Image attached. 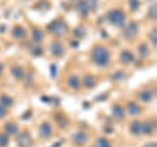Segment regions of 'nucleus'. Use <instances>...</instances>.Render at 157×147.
<instances>
[{
    "label": "nucleus",
    "mask_w": 157,
    "mask_h": 147,
    "mask_svg": "<svg viewBox=\"0 0 157 147\" xmlns=\"http://www.w3.org/2000/svg\"><path fill=\"white\" fill-rule=\"evenodd\" d=\"M92 60L98 66H106L110 61V51L105 46H96L92 50Z\"/></svg>",
    "instance_id": "obj_1"
},
{
    "label": "nucleus",
    "mask_w": 157,
    "mask_h": 147,
    "mask_svg": "<svg viewBox=\"0 0 157 147\" xmlns=\"http://www.w3.org/2000/svg\"><path fill=\"white\" fill-rule=\"evenodd\" d=\"M107 21L117 27H122V26H124L126 14L123 13L122 9H111V11L107 13Z\"/></svg>",
    "instance_id": "obj_2"
},
{
    "label": "nucleus",
    "mask_w": 157,
    "mask_h": 147,
    "mask_svg": "<svg viewBox=\"0 0 157 147\" xmlns=\"http://www.w3.org/2000/svg\"><path fill=\"white\" fill-rule=\"evenodd\" d=\"M47 30L52 33L54 35L63 37V35H66V33L68 31V26L66 25V22L63 21L62 18H58V20H54L50 25L47 26Z\"/></svg>",
    "instance_id": "obj_3"
},
{
    "label": "nucleus",
    "mask_w": 157,
    "mask_h": 147,
    "mask_svg": "<svg viewBox=\"0 0 157 147\" xmlns=\"http://www.w3.org/2000/svg\"><path fill=\"white\" fill-rule=\"evenodd\" d=\"M17 143L20 147H30L33 145V139L29 131H22L17 135Z\"/></svg>",
    "instance_id": "obj_4"
},
{
    "label": "nucleus",
    "mask_w": 157,
    "mask_h": 147,
    "mask_svg": "<svg viewBox=\"0 0 157 147\" xmlns=\"http://www.w3.org/2000/svg\"><path fill=\"white\" fill-rule=\"evenodd\" d=\"M137 31H139V25H137L136 22L132 21V22H130L128 25L126 26V29H124V37L128 38V39H132V38L136 37Z\"/></svg>",
    "instance_id": "obj_5"
},
{
    "label": "nucleus",
    "mask_w": 157,
    "mask_h": 147,
    "mask_svg": "<svg viewBox=\"0 0 157 147\" xmlns=\"http://www.w3.org/2000/svg\"><path fill=\"white\" fill-rule=\"evenodd\" d=\"M156 128V121L155 120H147L141 122V133L144 134H152Z\"/></svg>",
    "instance_id": "obj_6"
},
{
    "label": "nucleus",
    "mask_w": 157,
    "mask_h": 147,
    "mask_svg": "<svg viewBox=\"0 0 157 147\" xmlns=\"http://www.w3.org/2000/svg\"><path fill=\"white\" fill-rule=\"evenodd\" d=\"M52 133V126L50 122H42L41 126H39V135L42 138H48Z\"/></svg>",
    "instance_id": "obj_7"
},
{
    "label": "nucleus",
    "mask_w": 157,
    "mask_h": 147,
    "mask_svg": "<svg viewBox=\"0 0 157 147\" xmlns=\"http://www.w3.org/2000/svg\"><path fill=\"white\" fill-rule=\"evenodd\" d=\"M153 96H155V92L152 90H149V89H143L139 94H137V98H139L141 102H144V103L151 102L152 99H153Z\"/></svg>",
    "instance_id": "obj_8"
},
{
    "label": "nucleus",
    "mask_w": 157,
    "mask_h": 147,
    "mask_svg": "<svg viewBox=\"0 0 157 147\" xmlns=\"http://www.w3.org/2000/svg\"><path fill=\"white\" fill-rule=\"evenodd\" d=\"M88 135L85 131H78V133H76L75 135H73V143H75L76 146H82L86 143L88 141Z\"/></svg>",
    "instance_id": "obj_9"
},
{
    "label": "nucleus",
    "mask_w": 157,
    "mask_h": 147,
    "mask_svg": "<svg viewBox=\"0 0 157 147\" xmlns=\"http://www.w3.org/2000/svg\"><path fill=\"white\" fill-rule=\"evenodd\" d=\"M11 73L16 80H22V78L25 77V70H24L22 66H20V65H13L11 68Z\"/></svg>",
    "instance_id": "obj_10"
},
{
    "label": "nucleus",
    "mask_w": 157,
    "mask_h": 147,
    "mask_svg": "<svg viewBox=\"0 0 157 147\" xmlns=\"http://www.w3.org/2000/svg\"><path fill=\"white\" fill-rule=\"evenodd\" d=\"M51 52L54 56H62L64 52V47L60 42H52L51 43Z\"/></svg>",
    "instance_id": "obj_11"
},
{
    "label": "nucleus",
    "mask_w": 157,
    "mask_h": 147,
    "mask_svg": "<svg viewBox=\"0 0 157 147\" xmlns=\"http://www.w3.org/2000/svg\"><path fill=\"white\" fill-rule=\"evenodd\" d=\"M121 61L123 64H130V63L134 61V53L128 50H124L121 52Z\"/></svg>",
    "instance_id": "obj_12"
},
{
    "label": "nucleus",
    "mask_w": 157,
    "mask_h": 147,
    "mask_svg": "<svg viewBox=\"0 0 157 147\" xmlns=\"http://www.w3.org/2000/svg\"><path fill=\"white\" fill-rule=\"evenodd\" d=\"M77 8H78V12L81 13V16H82V17H86L88 14L90 13V8H89V5L86 4L85 0H80V2H78Z\"/></svg>",
    "instance_id": "obj_13"
},
{
    "label": "nucleus",
    "mask_w": 157,
    "mask_h": 147,
    "mask_svg": "<svg viewBox=\"0 0 157 147\" xmlns=\"http://www.w3.org/2000/svg\"><path fill=\"white\" fill-rule=\"evenodd\" d=\"M4 130H6V134H11V135H16L18 133V128H17V125L14 124V122L12 121H9L7 122L6 125H4Z\"/></svg>",
    "instance_id": "obj_14"
},
{
    "label": "nucleus",
    "mask_w": 157,
    "mask_h": 147,
    "mask_svg": "<svg viewBox=\"0 0 157 147\" xmlns=\"http://www.w3.org/2000/svg\"><path fill=\"white\" fill-rule=\"evenodd\" d=\"M127 111H128V113L131 116H136L141 112V108H140V106H137V103L130 102L128 104H127Z\"/></svg>",
    "instance_id": "obj_15"
},
{
    "label": "nucleus",
    "mask_w": 157,
    "mask_h": 147,
    "mask_svg": "<svg viewBox=\"0 0 157 147\" xmlns=\"http://www.w3.org/2000/svg\"><path fill=\"white\" fill-rule=\"evenodd\" d=\"M13 37L16 38V39H22V38H25L26 37V30H25V27H22V26H14L13 27Z\"/></svg>",
    "instance_id": "obj_16"
},
{
    "label": "nucleus",
    "mask_w": 157,
    "mask_h": 147,
    "mask_svg": "<svg viewBox=\"0 0 157 147\" xmlns=\"http://www.w3.org/2000/svg\"><path fill=\"white\" fill-rule=\"evenodd\" d=\"M130 131L134 135H139L141 133V122L139 120H135V121H132L131 122V125H130Z\"/></svg>",
    "instance_id": "obj_17"
},
{
    "label": "nucleus",
    "mask_w": 157,
    "mask_h": 147,
    "mask_svg": "<svg viewBox=\"0 0 157 147\" xmlns=\"http://www.w3.org/2000/svg\"><path fill=\"white\" fill-rule=\"evenodd\" d=\"M96 85H97L96 78L93 77L92 74H85V77H84V86L86 87V89H93Z\"/></svg>",
    "instance_id": "obj_18"
},
{
    "label": "nucleus",
    "mask_w": 157,
    "mask_h": 147,
    "mask_svg": "<svg viewBox=\"0 0 157 147\" xmlns=\"http://www.w3.org/2000/svg\"><path fill=\"white\" fill-rule=\"evenodd\" d=\"M113 116L118 120H122L124 117V111L119 104H114L113 106Z\"/></svg>",
    "instance_id": "obj_19"
},
{
    "label": "nucleus",
    "mask_w": 157,
    "mask_h": 147,
    "mask_svg": "<svg viewBox=\"0 0 157 147\" xmlns=\"http://www.w3.org/2000/svg\"><path fill=\"white\" fill-rule=\"evenodd\" d=\"M68 86L73 90H77L78 87H80V78L75 74H72L70 78H68Z\"/></svg>",
    "instance_id": "obj_20"
},
{
    "label": "nucleus",
    "mask_w": 157,
    "mask_h": 147,
    "mask_svg": "<svg viewBox=\"0 0 157 147\" xmlns=\"http://www.w3.org/2000/svg\"><path fill=\"white\" fill-rule=\"evenodd\" d=\"M13 103H14L13 98H11V96L7 95V94H4V95L0 96V104L4 106V107H12Z\"/></svg>",
    "instance_id": "obj_21"
},
{
    "label": "nucleus",
    "mask_w": 157,
    "mask_h": 147,
    "mask_svg": "<svg viewBox=\"0 0 157 147\" xmlns=\"http://www.w3.org/2000/svg\"><path fill=\"white\" fill-rule=\"evenodd\" d=\"M43 37H45V34H43V31L41 30V29L37 27V29H34L33 30V41L36 42V45L43 41Z\"/></svg>",
    "instance_id": "obj_22"
},
{
    "label": "nucleus",
    "mask_w": 157,
    "mask_h": 147,
    "mask_svg": "<svg viewBox=\"0 0 157 147\" xmlns=\"http://www.w3.org/2000/svg\"><path fill=\"white\" fill-rule=\"evenodd\" d=\"M55 120L58 122V125L60 126V128H66V126L68 125V119L66 116H63V115H56L55 116Z\"/></svg>",
    "instance_id": "obj_23"
},
{
    "label": "nucleus",
    "mask_w": 157,
    "mask_h": 147,
    "mask_svg": "<svg viewBox=\"0 0 157 147\" xmlns=\"http://www.w3.org/2000/svg\"><path fill=\"white\" fill-rule=\"evenodd\" d=\"M156 12H157V4L153 3V4H152V5L149 7V11H148V17L152 18L153 21L157 18V13H156Z\"/></svg>",
    "instance_id": "obj_24"
},
{
    "label": "nucleus",
    "mask_w": 157,
    "mask_h": 147,
    "mask_svg": "<svg viewBox=\"0 0 157 147\" xmlns=\"http://www.w3.org/2000/svg\"><path fill=\"white\" fill-rule=\"evenodd\" d=\"M139 53H140L141 57H147L149 55V48L145 43H141V45L139 46Z\"/></svg>",
    "instance_id": "obj_25"
},
{
    "label": "nucleus",
    "mask_w": 157,
    "mask_h": 147,
    "mask_svg": "<svg viewBox=\"0 0 157 147\" xmlns=\"http://www.w3.org/2000/svg\"><path fill=\"white\" fill-rule=\"evenodd\" d=\"M94 147H111V143L109 141H107L106 138H98L97 139V142H96V146Z\"/></svg>",
    "instance_id": "obj_26"
},
{
    "label": "nucleus",
    "mask_w": 157,
    "mask_h": 147,
    "mask_svg": "<svg viewBox=\"0 0 157 147\" xmlns=\"http://www.w3.org/2000/svg\"><path fill=\"white\" fill-rule=\"evenodd\" d=\"M9 143V137L6 133H0V147H7Z\"/></svg>",
    "instance_id": "obj_27"
},
{
    "label": "nucleus",
    "mask_w": 157,
    "mask_h": 147,
    "mask_svg": "<svg viewBox=\"0 0 157 147\" xmlns=\"http://www.w3.org/2000/svg\"><path fill=\"white\" fill-rule=\"evenodd\" d=\"M128 4H130L131 11H137L139 7H140V2H139V0H128Z\"/></svg>",
    "instance_id": "obj_28"
},
{
    "label": "nucleus",
    "mask_w": 157,
    "mask_h": 147,
    "mask_svg": "<svg viewBox=\"0 0 157 147\" xmlns=\"http://www.w3.org/2000/svg\"><path fill=\"white\" fill-rule=\"evenodd\" d=\"M75 37H77V38H82V37H85V29L84 27H76L75 29Z\"/></svg>",
    "instance_id": "obj_29"
},
{
    "label": "nucleus",
    "mask_w": 157,
    "mask_h": 147,
    "mask_svg": "<svg viewBox=\"0 0 157 147\" xmlns=\"http://www.w3.org/2000/svg\"><path fill=\"white\" fill-rule=\"evenodd\" d=\"M149 39H151L152 45L156 47V45H157V31H156V29H153V30L151 31V34H149Z\"/></svg>",
    "instance_id": "obj_30"
},
{
    "label": "nucleus",
    "mask_w": 157,
    "mask_h": 147,
    "mask_svg": "<svg viewBox=\"0 0 157 147\" xmlns=\"http://www.w3.org/2000/svg\"><path fill=\"white\" fill-rule=\"evenodd\" d=\"M85 2H86L88 5H89L90 11H94V9L98 7V2H97V0H85Z\"/></svg>",
    "instance_id": "obj_31"
},
{
    "label": "nucleus",
    "mask_w": 157,
    "mask_h": 147,
    "mask_svg": "<svg viewBox=\"0 0 157 147\" xmlns=\"http://www.w3.org/2000/svg\"><path fill=\"white\" fill-rule=\"evenodd\" d=\"M124 77V72H117V73H114V74H113L111 76V78H113V80H114V81H119V80H122V78H123Z\"/></svg>",
    "instance_id": "obj_32"
},
{
    "label": "nucleus",
    "mask_w": 157,
    "mask_h": 147,
    "mask_svg": "<svg viewBox=\"0 0 157 147\" xmlns=\"http://www.w3.org/2000/svg\"><path fill=\"white\" fill-rule=\"evenodd\" d=\"M32 52H33V55L34 56H39V55H42V48L39 47V46H36L32 50Z\"/></svg>",
    "instance_id": "obj_33"
},
{
    "label": "nucleus",
    "mask_w": 157,
    "mask_h": 147,
    "mask_svg": "<svg viewBox=\"0 0 157 147\" xmlns=\"http://www.w3.org/2000/svg\"><path fill=\"white\" fill-rule=\"evenodd\" d=\"M6 115H7V109H6V107L0 104V119H3V117L6 116Z\"/></svg>",
    "instance_id": "obj_34"
},
{
    "label": "nucleus",
    "mask_w": 157,
    "mask_h": 147,
    "mask_svg": "<svg viewBox=\"0 0 157 147\" xmlns=\"http://www.w3.org/2000/svg\"><path fill=\"white\" fill-rule=\"evenodd\" d=\"M30 113H32V111H28V113H24L22 119H24V120H25V119H29V117H30Z\"/></svg>",
    "instance_id": "obj_35"
},
{
    "label": "nucleus",
    "mask_w": 157,
    "mask_h": 147,
    "mask_svg": "<svg viewBox=\"0 0 157 147\" xmlns=\"http://www.w3.org/2000/svg\"><path fill=\"white\" fill-rule=\"evenodd\" d=\"M51 72H52V77H55V66H51Z\"/></svg>",
    "instance_id": "obj_36"
},
{
    "label": "nucleus",
    "mask_w": 157,
    "mask_h": 147,
    "mask_svg": "<svg viewBox=\"0 0 157 147\" xmlns=\"http://www.w3.org/2000/svg\"><path fill=\"white\" fill-rule=\"evenodd\" d=\"M62 145V142H58V143H55V145H54L52 147H59V146H60Z\"/></svg>",
    "instance_id": "obj_37"
},
{
    "label": "nucleus",
    "mask_w": 157,
    "mask_h": 147,
    "mask_svg": "<svg viewBox=\"0 0 157 147\" xmlns=\"http://www.w3.org/2000/svg\"><path fill=\"white\" fill-rule=\"evenodd\" d=\"M2 72H3V65L0 64V74H2Z\"/></svg>",
    "instance_id": "obj_38"
}]
</instances>
